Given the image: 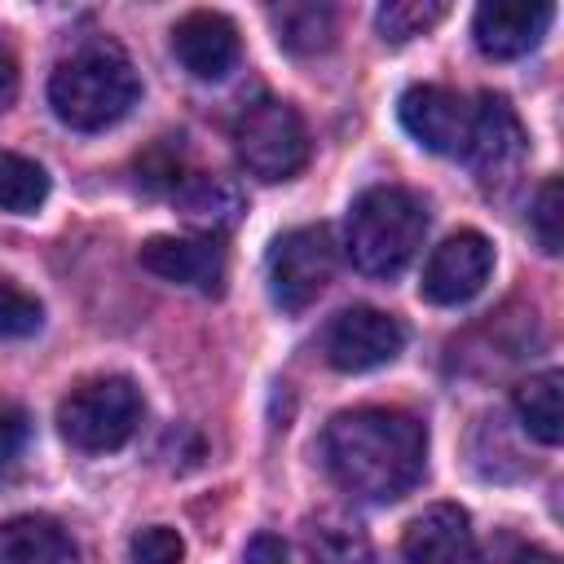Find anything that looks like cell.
Returning a JSON list of instances; mask_svg holds the SVG:
<instances>
[{
    "label": "cell",
    "mask_w": 564,
    "mask_h": 564,
    "mask_svg": "<svg viewBox=\"0 0 564 564\" xmlns=\"http://www.w3.org/2000/svg\"><path fill=\"white\" fill-rule=\"evenodd\" d=\"M44 322V308L35 295H26L13 282H0V339H26Z\"/></svg>",
    "instance_id": "obj_23"
},
{
    "label": "cell",
    "mask_w": 564,
    "mask_h": 564,
    "mask_svg": "<svg viewBox=\"0 0 564 564\" xmlns=\"http://www.w3.org/2000/svg\"><path fill=\"white\" fill-rule=\"evenodd\" d=\"M524 432L542 445H560L564 436V375L560 370H542V375H529L516 397H511Z\"/></svg>",
    "instance_id": "obj_17"
},
{
    "label": "cell",
    "mask_w": 564,
    "mask_h": 564,
    "mask_svg": "<svg viewBox=\"0 0 564 564\" xmlns=\"http://www.w3.org/2000/svg\"><path fill=\"white\" fill-rule=\"evenodd\" d=\"M0 564H75V542L48 516H18L0 524Z\"/></svg>",
    "instance_id": "obj_15"
},
{
    "label": "cell",
    "mask_w": 564,
    "mask_h": 564,
    "mask_svg": "<svg viewBox=\"0 0 564 564\" xmlns=\"http://www.w3.org/2000/svg\"><path fill=\"white\" fill-rule=\"evenodd\" d=\"M494 273V247L485 234L476 229H458L449 234L423 264V282H419V295L427 304H441V308H454V304H467L471 295L485 291Z\"/></svg>",
    "instance_id": "obj_8"
},
{
    "label": "cell",
    "mask_w": 564,
    "mask_h": 564,
    "mask_svg": "<svg viewBox=\"0 0 564 564\" xmlns=\"http://www.w3.org/2000/svg\"><path fill=\"white\" fill-rule=\"evenodd\" d=\"M405 132L432 154H463L471 128V101L441 84H414L401 93Z\"/></svg>",
    "instance_id": "obj_10"
},
{
    "label": "cell",
    "mask_w": 564,
    "mask_h": 564,
    "mask_svg": "<svg viewBox=\"0 0 564 564\" xmlns=\"http://www.w3.org/2000/svg\"><path fill=\"white\" fill-rule=\"evenodd\" d=\"M322 458L344 494L361 502H397L423 480L427 427L392 405L344 410L326 423Z\"/></svg>",
    "instance_id": "obj_1"
},
{
    "label": "cell",
    "mask_w": 564,
    "mask_h": 564,
    "mask_svg": "<svg viewBox=\"0 0 564 564\" xmlns=\"http://www.w3.org/2000/svg\"><path fill=\"white\" fill-rule=\"evenodd\" d=\"M401 555L405 564H480L471 516L458 502L423 507L401 533Z\"/></svg>",
    "instance_id": "obj_11"
},
{
    "label": "cell",
    "mask_w": 564,
    "mask_h": 564,
    "mask_svg": "<svg viewBox=\"0 0 564 564\" xmlns=\"http://www.w3.org/2000/svg\"><path fill=\"white\" fill-rule=\"evenodd\" d=\"M555 22V4H524V0H494L480 4L471 18V35L476 48L485 57L511 62L524 57L529 48H538V40L546 35V26Z\"/></svg>",
    "instance_id": "obj_14"
},
{
    "label": "cell",
    "mask_w": 564,
    "mask_h": 564,
    "mask_svg": "<svg viewBox=\"0 0 564 564\" xmlns=\"http://www.w3.org/2000/svg\"><path fill=\"white\" fill-rule=\"evenodd\" d=\"M423 234H427L423 203L401 185H375L352 203L344 247L352 269H361L366 278H392L414 260Z\"/></svg>",
    "instance_id": "obj_3"
},
{
    "label": "cell",
    "mask_w": 564,
    "mask_h": 564,
    "mask_svg": "<svg viewBox=\"0 0 564 564\" xmlns=\"http://www.w3.org/2000/svg\"><path fill=\"white\" fill-rule=\"evenodd\" d=\"M401 348H405V326L392 313L370 308V304H352L326 326V361L344 375L379 370L397 361Z\"/></svg>",
    "instance_id": "obj_7"
},
{
    "label": "cell",
    "mask_w": 564,
    "mask_h": 564,
    "mask_svg": "<svg viewBox=\"0 0 564 564\" xmlns=\"http://www.w3.org/2000/svg\"><path fill=\"white\" fill-rule=\"evenodd\" d=\"M137 260L154 278L203 295H220L225 286V247L216 238H150L141 242Z\"/></svg>",
    "instance_id": "obj_13"
},
{
    "label": "cell",
    "mask_w": 564,
    "mask_h": 564,
    "mask_svg": "<svg viewBox=\"0 0 564 564\" xmlns=\"http://www.w3.org/2000/svg\"><path fill=\"white\" fill-rule=\"evenodd\" d=\"M238 163L260 181H291L308 163V128L291 101L260 97L234 123Z\"/></svg>",
    "instance_id": "obj_5"
},
{
    "label": "cell",
    "mask_w": 564,
    "mask_h": 564,
    "mask_svg": "<svg viewBox=\"0 0 564 564\" xmlns=\"http://www.w3.org/2000/svg\"><path fill=\"white\" fill-rule=\"evenodd\" d=\"M524 128H520V115L511 110L507 97L498 93H480L471 101V128H467V145H463V163L485 181H507L520 159H524Z\"/></svg>",
    "instance_id": "obj_9"
},
{
    "label": "cell",
    "mask_w": 564,
    "mask_h": 564,
    "mask_svg": "<svg viewBox=\"0 0 564 564\" xmlns=\"http://www.w3.org/2000/svg\"><path fill=\"white\" fill-rule=\"evenodd\" d=\"M132 560L137 564H181L185 560V542L176 529L167 524H150L132 538Z\"/></svg>",
    "instance_id": "obj_24"
},
{
    "label": "cell",
    "mask_w": 564,
    "mask_h": 564,
    "mask_svg": "<svg viewBox=\"0 0 564 564\" xmlns=\"http://www.w3.org/2000/svg\"><path fill=\"white\" fill-rule=\"evenodd\" d=\"M269 295L282 313H304L335 278V238L326 225H300L269 247Z\"/></svg>",
    "instance_id": "obj_6"
},
{
    "label": "cell",
    "mask_w": 564,
    "mask_h": 564,
    "mask_svg": "<svg viewBox=\"0 0 564 564\" xmlns=\"http://www.w3.org/2000/svg\"><path fill=\"white\" fill-rule=\"evenodd\" d=\"M529 225H533L538 247H542L546 256H560V242H564V229H560V225H564V189H560L555 176L538 189L533 212H529Z\"/></svg>",
    "instance_id": "obj_22"
},
{
    "label": "cell",
    "mask_w": 564,
    "mask_h": 564,
    "mask_svg": "<svg viewBox=\"0 0 564 564\" xmlns=\"http://www.w3.org/2000/svg\"><path fill=\"white\" fill-rule=\"evenodd\" d=\"M489 564H555L546 551H533V546H516V542H507Z\"/></svg>",
    "instance_id": "obj_28"
},
{
    "label": "cell",
    "mask_w": 564,
    "mask_h": 564,
    "mask_svg": "<svg viewBox=\"0 0 564 564\" xmlns=\"http://www.w3.org/2000/svg\"><path fill=\"white\" fill-rule=\"evenodd\" d=\"M13 97H18V57H13V48L0 40V110H9Z\"/></svg>",
    "instance_id": "obj_27"
},
{
    "label": "cell",
    "mask_w": 564,
    "mask_h": 564,
    "mask_svg": "<svg viewBox=\"0 0 564 564\" xmlns=\"http://www.w3.org/2000/svg\"><path fill=\"white\" fill-rule=\"evenodd\" d=\"M176 203H181L185 220L198 225V229H207V234L229 229V225H238V216H242V194H238V185L225 181V176H216V172H194V176H185L181 189H176Z\"/></svg>",
    "instance_id": "obj_16"
},
{
    "label": "cell",
    "mask_w": 564,
    "mask_h": 564,
    "mask_svg": "<svg viewBox=\"0 0 564 564\" xmlns=\"http://www.w3.org/2000/svg\"><path fill=\"white\" fill-rule=\"evenodd\" d=\"M308 555L317 564H366L370 560V546L366 538L357 533V524H344V520H313L308 524Z\"/></svg>",
    "instance_id": "obj_20"
},
{
    "label": "cell",
    "mask_w": 564,
    "mask_h": 564,
    "mask_svg": "<svg viewBox=\"0 0 564 564\" xmlns=\"http://www.w3.org/2000/svg\"><path fill=\"white\" fill-rule=\"evenodd\" d=\"M26 432H31V423H26V410H18V405H4L0 410V476L13 467V458L22 454V445H26Z\"/></svg>",
    "instance_id": "obj_25"
},
{
    "label": "cell",
    "mask_w": 564,
    "mask_h": 564,
    "mask_svg": "<svg viewBox=\"0 0 564 564\" xmlns=\"http://www.w3.org/2000/svg\"><path fill=\"white\" fill-rule=\"evenodd\" d=\"M141 414H145V401L128 375H93L62 397L57 427L75 449L106 454L132 441V432L141 427Z\"/></svg>",
    "instance_id": "obj_4"
},
{
    "label": "cell",
    "mask_w": 564,
    "mask_h": 564,
    "mask_svg": "<svg viewBox=\"0 0 564 564\" xmlns=\"http://www.w3.org/2000/svg\"><path fill=\"white\" fill-rule=\"evenodd\" d=\"M269 22L286 53H326L335 44V9L330 4H273Z\"/></svg>",
    "instance_id": "obj_18"
},
{
    "label": "cell",
    "mask_w": 564,
    "mask_h": 564,
    "mask_svg": "<svg viewBox=\"0 0 564 564\" xmlns=\"http://www.w3.org/2000/svg\"><path fill=\"white\" fill-rule=\"evenodd\" d=\"M242 564H291V560H286V546L278 533H256L242 551Z\"/></svg>",
    "instance_id": "obj_26"
},
{
    "label": "cell",
    "mask_w": 564,
    "mask_h": 564,
    "mask_svg": "<svg viewBox=\"0 0 564 564\" xmlns=\"http://www.w3.org/2000/svg\"><path fill=\"white\" fill-rule=\"evenodd\" d=\"M44 198H48V172L18 150H0V212L26 216L44 207Z\"/></svg>",
    "instance_id": "obj_19"
},
{
    "label": "cell",
    "mask_w": 564,
    "mask_h": 564,
    "mask_svg": "<svg viewBox=\"0 0 564 564\" xmlns=\"http://www.w3.org/2000/svg\"><path fill=\"white\" fill-rule=\"evenodd\" d=\"M445 13L449 9L441 0H388V4H379L375 22H379V35L388 44H405V40L423 35L427 26H436Z\"/></svg>",
    "instance_id": "obj_21"
},
{
    "label": "cell",
    "mask_w": 564,
    "mask_h": 564,
    "mask_svg": "<svg viewBox=\"0 0 564 564\" xmlns=\"http://www.w3.org/2000/svg\"><path fill=\"white\" fill-rule=\"evenodd\" d=\"M137 97L141 79L132 57L106 35L75 44L48 75V106L75 132H101L119 123L137 106Z\"/></svg>",
    "instance_id": "obj_2"
},
{
    "label": "cell",
    "mask_w": 564,
    "mask_h": 564,
    "mask_svg": "<svg viewBox=\"0 0 564 564\" xmlns=\"http://www.w3.org/2000/svg\"><path fill=\"white\" fill-rule=\"evenodd\" d=\"M172 53H176V62H181L194 79H203V84L225 79V75L238 66V57H242L238 26H234L225 13L194 9V13H185V18L172 26Z\"/></svg>",
    "instance_id": "obj_12"
}]
</instances>
